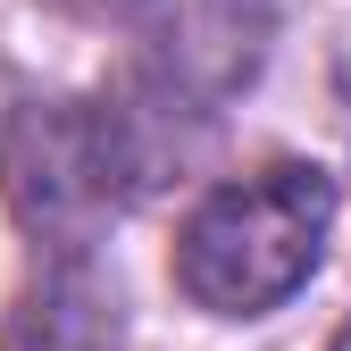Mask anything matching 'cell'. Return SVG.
I'll list each match as a JSON object with an SVG mask.
<instances>
[{
	"mask_svg": "<svg viewBox=\"0 0 351 351\" xmlns=\"http://www.w3.org/2000/svg\"><path fill=\"white\" fill-rule=\"evenodd\" d=\"M335 351H351V318H343V335H335Z\"/></svg>",
	"mask_w": 351,
	"mask_h": 351,
	"instance_id": "8992f818",
	"label": "cell"
},
{
	"mask_svg": "<svg viewBox=\"0 0 351 351\" xmlns=\"http://www.w3.org/2000/svg\"><path fill=\"white\" fill-rule=\"evenodd\" d=\"M143 17V84L176 109H226L268 67L276 0H134Z\"/></svg>",
	"mask_w": 351,
	"mask_h": 351,
	"instance_id": "3957f363",
	"label": "cell"
},
{
	"mask_svg": "<svg viewBox=\"0 0 351 351\" xmlns=\"http://www.w3.org/2000/svg\"><path fill=\"white\" fill-rule=\"evenodd\" d=\"M326 226H335V176L310 159H268L234 184H217L184 217L176 285L209 318H259L318 276Z\"/></svg>",
	"mask_w": 351,
	"mask_h": 351,
	"instance_id": "6da1fadb",
	"label": "cell"
},
{
	"mask_svg": "<svg viewBox=\"0 0 351 351\" xmlns=\"http://www.w3.org/2000/svg\"><path fill=\"white\" fill-rule=\"evenodd\" d=\"M17 351H117V301L67 259L51 285L25 293V310H17Z\"/></svg>",
	"mask_w": 351,
	"mask_h": 351,
	"instance_id": "277c9868",
	"label": "cell"
},
{
	"mask_svg": "<svg viewBox=\"0 0 351 351\" xmlns=\"http://www.w3.org/2000/svg\"><path fill=\"white\" fill-rule=\"evenodd\" d=\"M75 9H134V0H75Z\"/></svg>",
	"mask_w": 351,
	"mask_h": 351,
	"instance_id": "5b68a950",
	"label": "cell"
},
{
	"mask_svg": "<svg viewBox=\"0 0 351 351\" xmlns=\"http://www.w3.org/2000/svg\"><path fill=\"white\" fill-rule=\"evenodd\" d=\"M0 184L9 209L42 243L84 251L109 209L159 184V151H151V117L134 101H51L25 109L0 143Z\"/></svg>",
	"mask_w": 351,
	"mask_h": 351,
	"instance_id": "7a4b0ae2",
	"label": "cell"
}]
</instances>
